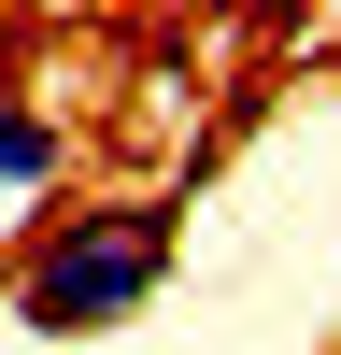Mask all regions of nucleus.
<instances>
[{
	"mask_svg": "<svg viewBox=\"0 0 341 355\" xmlns=\"http://www.w3.org/2000/svg\"><path fill=\"white\" fill-rule=\"evenodd\" d=\"M0 270H15V327L28 341H114V327H142V313L170 299V270H185V199L170 185L71 199V214H43Z\"/></svg>",
	"mask_w": 341,
	"mask_h": 355,
	"instance_id": "f257e3e1",
	"label": "nucleus"
},
{
	"mask_svg": "<svg viewBox=\"0 0 341 355\" xmlns=\"http://www.w3.org/2000/svg\"><path fill=\"white\" fill-rule=\"evenodd\" d=\"M57 185H71V114L28 100V85H0V214H43Z\"/></svg>",
	"mask_w": 341,
	"mask_h": 355,
	"instance_id": "f03ea898",
	"label": "nucleus"
},
{
	"mask_svg": "<svg viewBox=\"0 0 341 355\" xmlns=\"http://www.w3.org/2000/svg\"><path fill=\"white\" fill-rule=\"evenodd\" d=\"M0 327H15V270H0Z\"/></svg>",
	"mask_w": 341,
	"mask_h": 355,
	"instance_id": "7ed1b4c3",
	"label": "nucleus"
}]
</instances>
